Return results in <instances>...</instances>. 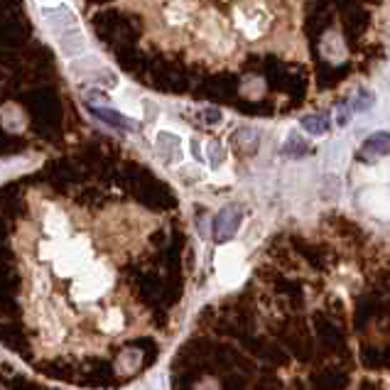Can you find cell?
I'll list each match as a JSON object with an SVG mask.
<instances>
[{
  "label": "cell",
  "instance_id": "obj_1",
  "mask_svg": "<svg viewBox=\"0 0 390 390\" xmlns=\"http://www.w3.org/2000/svg\"><path fill=\"white\" fill-rule=\"evenodd\" d=\"M42 15H44V20L49 22V27H52L54 32H64L69 30V27H76V15H74L72 10H69V6H59V8H42Z\"/></svg>",
  "mask_w": 390,
  "mask_h": 390
},
{
  "label": "cell",
  "instance_id": "obj_2",
  "mask_svg": "<svg viewBox=\"0 0 390 390\" xmlns=\"http://www.w3.org/2000/svg\"><path fill=\"white\" fill-rule=\"evenodd\" d=\"M57 44L64 57H74V54H81L83 49H86V40H83V35L79 32V27H69V30L59 32Z\"/></svg>",
  "mask_w": 390,
  "mask_h": 390
},
{
  "label": "cell",
  "instance_id": "obj_3",
  "mask_svg": "<svg viewBox=\"0 0 390 390\" xmlns=\"http://www.w3.org/2000/svg\"><path fill=\"white\" fill-rule=\"evenodd\" d=\"M390 155V136L388 133H375L364 143V157L366 160H378V157Z\"/></svg>",
  "mask_w": 390,
  "mask_h": 390
},
{
  "label": "cell",
  "instance_id": "obj_4",
  "mask_svg": "<svg viewBox=\"0 0 390 390\" xmlns=\"http://www.w3.org/2000/svg\"><path fill=\"white\" fill-rule=\"evenodd\" d=\"M182 143H179L177 136H172V133H160L157 136V155L162 157V160L172 162V160H177L179 155H182Z\"/></svg>",
  "mask_w": 390,
  "mask_h": 390
},
{
  "label": "cell",
  "instance_id": "obj_5",
  "mask_svg": "<svg viewBox=\"0 0 390 390\" xmlns=\"http://www.w3.org/2000/svg\"><path fill=\"white\" fill-rule=\"evenodd\" d=\"M236 226H238V213L234 209H226V211L219 213V219H216V236L219 238H229L236 231Z\"/></svg>",
  "mask_w": 390,
  "mask_h": 390
},
{
  "label": "cell",
  "instance_id": "obj_6",
  "mask_svg": "<svg viewBox=\"0 0 390 390\" xmlns=\"http://www.w3.org/2000/svg\"><path fill=\"white\" fill-rule=\"evenodd\" d=\"M302 128L307 130L309 136H324L329 130V118L327 115H307V118H302Z\"/></svg>",
  "mask_w": 390,
  "mask_h": 390
},
{
  "label": "cell",
  "instance_id": "obj_7",
  "mask_svg": "<svg viewBox=\"0 0 390 390\" xmlns=\"http://www.w3.org/2000/svg\"><path fill=\"white\" fill-rule=\"evenodd\" d=\"M94 115H99L101 120H106V123L115 125V128H133V123H130L125 115L113 113L111 108H94Z\"/></svg>",
  "mask_w": 390,
  "mask_h": 390
},
{
  "label": "cell",
  "instance_id": "obj_8",
  "mask_svg": "<svg viewBox=\"0 0 390 390\" xmlns=\"http://www.w3.org/2000/svg\"><path fill=\"white\" fill-rule=\"evenodd\" d=\"M307 143H302V140H297L295 136L287 140V145H285V155H295V157H302V155H307Z\"/></svg>",
  "mask_w": 390,
  "mask_h": 390
}]
</instances>
